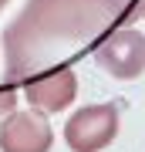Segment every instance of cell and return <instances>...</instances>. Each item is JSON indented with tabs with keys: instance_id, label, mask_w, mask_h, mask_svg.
<instances>
[{
	"instance_id": "obj_1",
	"label": "cell",
	"mask_w": 145,
	"mask_h": 152,
	"mask_svg": "<svg viewBox=\"0 0 145 152\" xmlns=\"http://www.w3.org/2000/svg\"><path fill=\"white\" fill-rule=\"evenodd\" d=\"M128 7L132 0H27L4 31V85L64 68L95 48L118 17H132Z\"/></svg>"
},
{
	"instance_id": "obj_2",
	"label": "cell",
	"mask_w": 145,
	"mask_h": 152,
	"mask_svg": "<svg viewBox=\"0 0 145 152\" xmlns=\"http://www.w3.org/2000/svg\"><path fill=\"white\" fill-rule=\"evenodd\" d=\"M118 105H88L78 108L64 125V142L71 152H101L118 135Z\"/></svg>"
},
{
	"instance_id": "obj_3",
	"label": "cell",
	"mask_w": 145,
	"mask_h": 152,
	"mask_svg": "<svg viewBox=\"0 0 145 152\" xmlns=\"http://www.w3.org/2000/svg\"><path fill=\"white\" fill-rule=\"evenodd\" d=\"M95 64L108 71L118 81H132L145 71V34L125 27V31H111L95 44Z\"/></svg>"
},
{
	"instance_id": "obj_4",
	"label": "cell",
	"mask_w": 145,
	"mask_h": 152,
	"mask_svg": "<svg viewBox=\"0 0 145 152\" xmlns=\"http://www.w3.org/2000/svg\"><path fill=\"white\" fill-rule=\"evenodd\" d=\"M54 132L37 112H10L0 122V152H51Z\"/></svg>"
},
{
	"instance_id": "obj_5",
	"label": "cell",
	"mask_w": 145,
	"mask_h": 152,
	"mask_svg": "<svg viewBox=\"0 0 145 152\" xmlns=\"http://www.w3.org/2000/svg\"><path fill=\"white\" fill-rule=\"evenodd\" d=\"M78 95V78L68 64L64 68H51L41 75L24 81V98L34 105L37 112H64Z\"/></svg>"
},
{
	"instance_id": "obj_6",
	"label": "cell",
	"mask_w": 145,
	"mask_h": 152,
	"mask_svg": "<svg viewBox=\"0 0 145 152\" xmlns=\"http://www.w3.org/2000/svg\"><path fill=\"white\" fill-rule=\"evenodd\" d=\"M14 105H17V91L14 88H0V122L14 112Z\"/></svg>"
},
{
	"instance_id": "obj_7",
	"label": "cell",
	"mask_w": 145,
	"mask_h": 152,
	"mask_svg": "<svg viewBox=\"0 0 145 152\" xmlns=\"http://www.w3.org/2000/svg\"><path fill=\"white\" fill-rule=\"evenodd\" d=\"M138 17H145V0H142V7H138Z\"/></svg>"
},
{
	"instance_id": "obj_8",
	"label": "cell",
	"mask_w": 145,
	"mask_h": 152,
	"mask_svg": "<svg viewBox=\"0 0 145 152\" xmlns=\"http://www.w3.org/2000/svg\"><path fill=\"white\" fill-rule=\"evenodd\" d=\"M7 4H10V0H0V10H4V7H7Z\"/></svg>"
}]
</instances>
